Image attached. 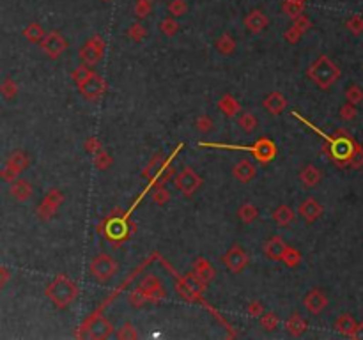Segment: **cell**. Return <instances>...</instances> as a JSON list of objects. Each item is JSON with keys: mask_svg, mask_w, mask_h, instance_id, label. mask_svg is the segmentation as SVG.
Instances as JSON below:
<instances>
[{"mask_svg": "<svg viewBox=\"0 0 363 340\" xmlns=\"http://www.w3.org/2000/svg\"><path fill=\"white\" fill-rule=\"evenodd\" d=\"M308 76L319 85L321 89H328L331 83H335L340 76V69L331 62L328 57H319L308 69Z\"/></svg>", "mask_w": 363, "mask_h": 340, "instance_id": "cell-1", "label": "cell"}, {"mask_svg": "<svg viewBox=\"0 0 363 340\" xmlns=\"http://www.w3.org/2000/svg\"><path fill=\"white\" fill-rule=\"evenodd\" d=\"M46 294L50 296V300L57 305V307H66L76 298V285L71 280H68L66 277H59L48 289Z\"/></svg>", "mask_w": 363, "mask_h": 340, "instance_id": "cell-2", "label": "cell"}, {"mask_svg": "<svg viewBox=\"0 0 363 340\" xmlns=\"http://www.w3.org/2000/svg\"><path fill=\"white\" fill-rule=\"evenodd\" d=\"M115 271H117V264H115V261L110 257V255L101 253V255H96V257L92 259L91 273H92V277L98 278V280L105 282L110 277H114Z\"/></svg>", "mask_w": 363, "mask_h": 340, "instance_id": "cell-3", "label": "cell"}, {"mask_svg": "<svg viewBox=\"0 0 363 340\" xmlns=\"http://www.w3.org/2000/svg\"><path fill=\"white\" fill-rule=\"evenodd\" d=\"M78 85H80V92H82L87 99H91V101L98 99L99 96H101L103 89H105L103 80L92 71H87L86 75H83V80L78 82Z\"/></svg>", "mask_w": 363, "mask_h": 340, "instance_id": "cell-4", "label": "cell"}, {"mask_svg": "<svg viewBox=\"0 0 363 340\" xmlns=\"http://www.w3.org/2000/svg\"><path fill=\"white\" fill-rule=\"evenodd\" d=\"M200 177L197 176L195 172H193L191 168H183V172L177 174L176 177V186L179 192H183L184 195H193V193L197 192V188L200 186Z\"/></svg>", "mask_w": 363, "mask_h": 340, "instance_id": "cell-5", "label": "cell"}, {"mask_svg": "<svg viewBox=\"0 0 363 340\" xmlns=\"http://www.w3.org/2000/svg\"><path fill=\"white\" fill-rule=\"evenodd\" d=\"M223 264H225L232 273H239V271H243V268H245L246 264H248V255L245 253V250H243L241 246L234 245L232 248L227 252L225 259H223Z\"/></svg>", "mask_w": 363, "mask_h": 340, "instance_id": "cell-6", "label": "cell"}, {"mask_svg": "<svg viewBox=\"0 0 363 340\" xmlns=\"http://www.w3.org/2000/svg\"><path fill=\"white\" fill-rule=\"evenodd\" d=\"M331 144V156L335 158V160H349L351 156H353L354 153V142L349 140V138L346 137H340V138H328Z\"/></svg>", "mask_w": 363, "mask_h": 340, "instance_id": "cell-7", "label": "cell"}, {"mask_svg": "<svg viewBox=\"0 0 363 340\" xmlns=\"http://www.w3.org/2000/svg\"><path fill=\"white\" fill-rule=\"evenodd\" d=\"M239 149L253 153V156H255L259 161H262V163H266V161H271L273 158H275V154H276L275 144H273L271 140H268V138H262V140H259L255 145H252V147H239Z\"/></svg>", "mask_w": 363, "mask_h": 340, "instance_id": "cell-8", "label": "cell"}, {"mask_svg": "<svg viewBox=\"0 0 363 340\" xmlns=\"http://www.w3.org/2000/svg\"><path fill=\"white\" fill-rule=\"evenodd\" d=\"M80 57H82L83 64L87 66H96L101 60L103 57V45H101V39L94 37L92 41H89L82 50H80Z\"/></svg>", "mask_w": 363, "mask_h": 340, "instance_id": "cell-9", "label": "cell"}, {"mask_svg": "<svg viewBox=\"0 0 363 340\" xmlns=\"http://www.w3.org/2000/svg\"><path fill=\"white\" fill-rule=\"evenodd\" d=\"M303 303H305V308H307L310 314L317 315V314H321V312L324 310L328 300H326V296H324L321 291H310L307 296H305Z\"/></svg>", "mask_w": 363, "mask_h": 340, "instance_id": "cell-10", "label": "cell"}, {"mask_svg": "<svg viewBox=\"0 0 363 340\" xmlns=\"http://www.w3.org/2000/svg\"><path fill=\"white\" fill-rule=\"evenodd\" d=\"M300 215L303 216L307 222H315L321 215H323V207L315 199H307L300 206Z\"/></svg>", "mask_w": 363, "mask_h": 340, "instance_id": "cell-11", "label": "cell"}, {"mask_svg": "<svg viewBox=\"0 0 363 340\" xmlns=\"http://www.w3.org/2000/svg\"><path fill=\"white\" fill-rule=\"evenodd\" d=\"M285 250H287V246H285L284 239L278 238V236L271 238L269 241H266L264 245V253L268 255L269 259H273V261H278V259L284 257Z\"/></svg>", "mask_w": 363, "mask_h": 340, "instance_id": "cell-12", "label": "cell"}, {"mask_svg": "<svg viewBox=\"0 0 363 340\" xmlns=\"http://www.w3.org/2000/svg\"><path fill=\"white\" fill-rule=\"evenodd\" d=\"M255 172H257L255 165H252L246 160L239 161V163L234 167V177L238 181H241V183H248V181H252L253 177H255Z\"/></svg>", "mask_w": 363, "mask_h": 340, "instance_id": "cell-13", "label": "cell"}, {"mask_svg": "<svg viewBox=\"0 0 363 340\" xmlns=\"http://www.w3.org/2000/svg\"><path fill=\"white\" fill-rule=\"evenodd\" d=\"M245 25L250 32H261V30L268 25V18L264 16L262 11H253V13H250L248 16H246Z\"/></svg>", "mask_w": 363, "mask_h": 340, "instance_id": "cell-14", "label": "cell"}, {"mask_svg": "<svg viewBox=\"0 0 363 340\" xmlns=\"http://www.w3.org/2000/svg\"><path fill=\"white\" fill-rule=\"evenodd\" d=\"M126 232H128V223H126L122 218H114L108 222L106 234L110 239H121V238H124Z\"/></svg>", "mask_w": 363, "mask_h": 340, "instance_id": "cell-15", "label": "cell"}, {"mask_svg": "<svg viewBox=\"0 0 363 340\" xmlns=\"http://www.w3.org/2000/svg\"><path fill=\"white\" fill-rule=\"evenodd\" d=\"M285 103L287 101H285V98L280 94V92H271V94L264 99V108L269 112V114L278 115L285 108Z\"/></svg>", "mask_w": 363, "mask_h": 340, "instance_id": "cell-16", "label": "cell"}, {"mask_svg": "<svg viewBox=\"0 0 363 340\" xmlns=\"http://www.w3.org/2000/svg\"><path fill=\"white\" fill-rule=\"evenodd\" d=\"M300 179H301V183H303L305 186L314 188L315 184H319V181H321L319 168L314 167V165H307V167L303 168V172L300 174Z\"/></svg>", "mask_w": 363, "mask_h": 340, "instance_id": "cell-17", "label": "cell"}, {"mask_svg": "<svg viewBox=\"0 0 363 340\" xmlns=\"http://www.w3.org/2000/svg\"><path fill=\"white\" fill-rule=\"evenodd\" d=\"M356 326H358L356 321L351 317L349 314H342L340 317L337 319V323H335V328H337V331H340L342 335H347V337H353Z\"/></svg>", "mask_w": 363, "mask_h": 340, "instance_id": "cell-18", "label": "cell"}, {"mask_svg": "<svg viewBox=\"0 0 363 340\" xmlns=\"http://www.w3.org/2000/svg\"><path fill=\"white\" fill-rule=\"evenodd\" d=\"M66 48V42L62 37L59 36V34H50L48 37H46L45 41V50L50 53L52 57H57L60 52Z\"/></svg>", "mask_w": 363, "mask_h": 340, "instance_id": "cell-19", "label": "cell"}, {"mask_svg": "<svg viewBox=\"0 0 363 340\" xmlns=\"http://www.w3.org/2000/svg\"><path fill=\"white\" fill-rule=\"evenodd\" d=\"M195 277L199 278L200 282H209L211 278L215 277V269L213 266L209 264L207 261H204V259H200V261L195 262Z\"/></svg>", "mask_w": 363, "mask_h": 340, "instance_id": "cell-20", "label": "cell"}, {"mask_svg": "<svg viewBox=\"0 0 363 340\" xmlns=\"http://www.w3.org/2000/svg\"><path fill=\"white\" fill-rule=\"evenodd\" d=\"M112 333V324L106 319L99 317L91 328V337L92 338H106Z\"/></svg>", "mask_w": 363, "mask_h": 340, "instance_id": "cell-21", "label": "cell"}, {"mask_svg": "<svg viewBox=\"0 0 363 340\" xmlns=\"http://www.w3.org/2000/svg\"><path fill=\"white\" fill-rule=\"evenodd\" d=\"M273 218H275V222L278 223V225L285 227L294 220V211H292L289 206H280L275 213H273Z\"/></svg>", "mask_w": 363, "mask_h": 340, "instance_id": "cell-22", "label": "cell"}, {"mask_svg": "<svg viewBox=\"0 0 363 340\" xmlns=\"http://www.w3.org/2000/svg\"><path fill=\"white\" fill-rule=\"evenodd\" d=\"M220 110H222L225 115H229V117H234V115L239 112V105L232 96H223L222 101H220Z\"/></svg>", "mask_w": 363, "mask_h": 340, "instance_id": "cell-23", "label": "cell"}, {"mask_svg": "<svg viewBox=\"0 0 363 340\" xmlns=\"http://www.w3.org/2000/svg\"><path fill=\"white\" fill-rule=\"evenodd\" d=\"M216 48H218L220 53H223V55H230L236 48V41L229 36V34H223V36L216 41Z\"/></svg>", "mask_w": 363, "mask_h": 340, "instance_id": "cell-24", "label": "cell"}, {"mask_svg": "<svg viewBox=\"0 0 363 340\" xmlns=\"http://www.w3.org/2000/svg\"><path fill=\"white\" fill-rule=\"evenodd\" d=\"M305 328H307V323H305L298 314H294L287 321V330L291 335H296V337H298V335H301L305 331Z\"/></svg>", "mask_w": 363, "mask_h": 340, "instance_id": "cell-25", "label": "cell"}, {"mask_svg": "<svg viewBox=\"0 0 363 340\" xmlns=\"http://www.w3.org/2000/svg\"><path fill=\"white\" fill-rule=\"evenodd\" d=\"M257 207L255 206H252V204H243L241 207H239V211H238V216L243 220L245 223H250V222H253V220L257 218Z\"/></svg>", "mask_w": 363, "mask_h": 340, "instance_id": "cell-26", "label": "cell"}, {"mask_svg": "<svg viewBox=\"0 0 363 340\" xmlns=\"http://www.w3.org/2000/svg\"><path fill=\"white\" fill-rule=\"evenodd\" d=\"M239 126H241L243 131H246V133H250V131H253L257 128V119L253 114H243L241 117H239Z\"/></svg>", "mask_w": 363, "mask_h": 340, "instance_id": "cell-27", "label": "cell"}, {"mask_svg": "<svg viewBox=\"0 0 363 340\" xmlns=\"http://www.w3.org/2000/svg\"><path fill=\"white\" fill-rule=\"evenodd\" d=\"M30 193H32V188H30V184L25 183V181H20L16 186H13V195L20 200H25L27 197H30Z\"/></svg>", "mask_w": 363, "mask_h": 340, "instance_id": "cell-28", "label": "cell"}, {"mask_svg": "<svg viewBox=\"0 0 363 340\" xmlns=\"http://www.w3.org/2000/svg\"><path fill=\"white\" fill-rule=\"evenodd\" d=\"M346 98L349 103H353V105H358V103L363 99V92L361 89L358 87V85H349L346 91Z\"/></svg>", "mask_w": 363, "mask_h": 340, "instance_id": "cell-29", "label": "cell"}, {"mask_svg": "<svg viewBox=\"0 0 363 340\" xmlns=\"http://www.w3.org/2000/svg\"><path fill=\"white\" fill-rule=\"evenodd\" d=\"M160 29H161V32H163L165 36H174V34L179 30V25H177L176 20H172V18H167V20L161 22Z\"/></svg>", "mask_w": 363, "mask_h": 340, "instance_id": "cell-30", "label": "cell"}, {"mask_svg": "<svg viewBox=\"0 0 363 340\" xmlns=\"http://www.w3.org/2000/svg\"><path fill=\"white\" fill-rule=\"evenodd\" d=\"M168 199H170V193H168V190H165L163 186H158L153 193V202L160 204V206H163L165 202H168Z\"/></svg>", "mask_w": 363, "mask_h": 340, "instance_id": "cell-31", "label": "cell"}, {"mask_svg": "<svg viewBox=\"0 0 363 340\" xmlns=\"http://www.w3.org/2000/svg\"><path fill=\"white\" fill-rule=\"evenodd\" d=\"M282 261H284L287 266H296L300 262V252H296L294 248H287L284 253V257H282Z\"/></svg>", "mask_w": 363, "mask_h": 340, "instance_id": "cell-32", "label": "cell"}, {"mask_svg": "<svg viewBox=\"0 0 363 340\" xmlns=\"http://www.w3.org/2000/svg\"><path fill=\"white\" fill-rule=\"evenodd\" d=\"M340 117L344 119V121H351V119L356 117V105L347 101L346 105L340 108Z\"/></svg>", "mask_w": 363, "mask_h": 340, "instance_id": "cell-33", "label": "cell"}, {"mask_svg": "<svg viewBox=\"0 0 363 340\" xmlns=\"http://www.w3.org/2000/svg\"><path fill=\"white\" fill-rule=\"evenodd\" d=\"M347 27L353 34H361L363 32V20L360 16H353L349 22H347Z\"/></svg>", "mask_w": 363, "mask_h": 340, "instance_id": "cell-34", "label": "cell"}, {"mask_svg": "<svg viewBox=\"0 0 363 340\" xmlns=\"http://www.w3.org/2000/svg\"><path fill=\"white\" fill-rule=\"evenodd\" d=\"M195 126L199 128V130L202 131V133H206V131H209L211 128H213V121H211L209 117H206V115H202L200 119H197Z\"/></svg>", "mask_w": 363, "mask_h": 340, "instance_id": "cell-35", "label": "cell"}, {"mask_svg": "<svg viewBox=\"0 0 363 340\" xmlns=\"http://www.w3.org/2000/svg\"><path fill=\"white\" fill-rule=\"evenodd\" d=\"M349 161L353 167H361L363 165V149L354 147V153H353V156L349 158Z\"/></svg>", "mask_w": 363, "mask_h": 340, "instance_id": "cell-36", "label": "cell"}, {"mask_svg": "<svg viewBox=\"0 0 363 340\" xmlns=\"http://www.w3.org/2000/svg\"><path fill=\"white\" fill-rule=\"evenodd\" d=\"M170 13L174 16H181L184 13V2L183 0H174L170 4Z\"/></svg>", "mask_w": 363, "mask_h": 340, "instance_id": "cell-37", "label": "cell"}, {"mask_svg": "<svg viewBox=\"0 0 363 340\" xmlns=\"http://www.w3.org/2000/svg\"><path fill=\"white\" fill-rule=\"evenodd\" d=\"M117 337L119 338H135L137 337V333L133 331V326H131V324H126V326H122V330L119 331Z\"/></svg>", "mask_w": 363, "mask_h": 340, "instance_id": "cell-38", "label": "cell"}, {"mask_svg": "<svg viewBox=\"0 0 363 340\" xmlns=\"http://www.w3.org/2000/svg\"><path fill=\"white\" fill-rule=\"evenodd\" d=\"M276 317L273 314H268V315H264V317H262V324H264L266 328H268V330H273V328L276 326Z\"/></svg>", "mask_w": 363, "mask_h": 340, "instance_id": "cell-39", "label": "cell"}, {"mask_svg": "<svg viewBox=\"0 0 363 340\" xmlns=\"http://www.w3.org/2000/svg\"><path fill=\"white\" fill-rule=\"evenodd\" d=\"M147 13H149V4L147 2H138L137 4V14H138V16L144 18Z\"/></svg>", "mask_w": 363, "mask_h": 340, "instance_id": "cell-40", "label": "cell"}, {"mask_svg": "<svg viewBox=\"0 0 363 340\" xmlns=\"http://www.w3.org/2000/svg\"><path fill=\"white\" fill-rule=\"evenodd\" d=\"M9 278V271L6 268H0V285H4Z\"/></svg>", "mask_w": 363, "mask_h": 340, "instance_id": "cell-41", "label": "cell"}, {"mask_svg": "<svg viewBox=\"0 0 363 340\" xmlns=\"http://www.w3.org/2000/svg\"><path fill=\"white\" fill-rule=\"evenodd\" d=\"M354 338H363V323L361 324H358L356 326V330H354V335H353Z\"/></svg>", "mask_w": 363, "mask_h": 340, "instance_id": "cell-42", "label": "cell"}, {"mask_svg": "<svg viewBox=\"0 0 363 340\" xmlns=\"http://www.w3.org/2000/svg\"><path fill=\"white\" fill-rule=\"evenodd\" d=\"M287 2H300V4H303V0H287Z\"/></svg>", "mask_w": 363, "mask_h": 340, "instance_id": "cell-43", "label": "cell"}, {"mask_svg": "<svg viewBox=\"0 0 363 340\" xmlns=\"http://www.w3.org/2000/svg\"><path fill=\"white\" fill-rule=\"evenodd\" d=\"M138 2H147V4H151L153 0H138Z\"/></svg>", "mask_w": 363, "mask_h": 340, "instance_id": "cell-44", "label": "cell"}]
</instances>
